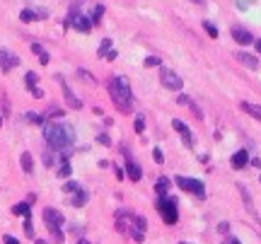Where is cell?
<instances>
[{
    "mask_svg": "<svg viewBox=\"0 0 261 244\" xmlns=\"http://www.w3.org/2000/svg\"><path fill=\"white\" fill-rule=\"evenodd\" d=\"M44 138L54 150H68L75 143V133L63 123H44Z\"/></svg>",
    "mask_w": 261,
    "mask_h": 244,
    "instance_id": "cell-1",
    "label": "cell"
},
{
    "mask_svg": "<svg viewBox=\"0 0 261 244\" xmlns=\"http://www.w3.org/2000/svg\"><path fill=\"white\" fill-rule=\"evenodd\" d=\"M109 94H112V102L116 104L119 112H130L133 107V92H130V85L126 82L124 75H116L109 80Z\"/></svg>",
    "mask_w": 261,
    "mask_h": 244,
    "instance_id": "cell-2",
    "label": "cell"
},
{
    "mask_svg": "<svg viewBox=\"0 0 261 244\" xmlns=\"http://www.w3.org/2000/svg\"><path fill=\"white\" fill-rule=\"evenodd\" d=\"M44 223L49 225L54 242H56V244L63 242V232H61V225H63V213H58L56 208H46V210H44Z\"/></svg>",
    "mask_w": 261,
    "mask_h": 244,
    "instance_id": "cell-3",
    "label": "cell"
},
{
    "mask_svg": "<svg viewBox=\"0 0 261 244\" xmlns=\"http://www.w3.org/2000/svg\"><path fill=\"white\" fill-rule=\"evenodd\" d=\"M155 208L160 210V215H162V220H165L167 225H174V223L179 220V213H177V203H174V198H169V196H160V198H157V203H155Z\"/></svg>",
    "mask_w": 261,
    "mask_h": 244,
    "instance_id": "cell-4",
    "label": "cell"
},
{
    "mask_svg": "<svg viewBox=\"0 0 261 244\" xmlns=\"http://www.w3.org/2000/svg\"><path fill=\"white\" fill-rule=\"evenodd\" d=\"M177 186H179V188H184V191H191V193H196L198 198H205V186H203V182H198V179L177 177Z\"/></svg>",
    "mask_w": 261,
    "mask_h": 244,
    "instance_id": "cell-5",
    "label": "cell"
},
{
    "mask_svg": "<svg viewBox=\"0 0 261 244\" xmlns=\"http://www.w3.org/2000/svg\"><path fill=\"white\" fill-rule=\"evenodd\" d=\"M160 82H162L167 90H182V85H184V80H182L174 70H169V68H162V70H160Z\"/></svg>",
    "mask_w": 261,
    "mask_h": 244,
    "instance_id": "cell-6",
    "label": "cell"
},
{
    "mask_svg": "<svg viewBox=\"0 0 261 244\" xmlns=\"http://www.w3.org/2000/svg\"><path fill=\"white\" fill-rule=\"evenodd\" d=\"M145 230H148L145 218L133 215V223H130V227H129V235H133V240H135V242H143V240H145Z\"/></svg>",
    "mask_w": 261,
    "mask_h": 244,
    "instance_id": "cell-7",
    "label": "cell"
},
{
    "mask_svg": "<svg viewBox=\"0 0 261 244\" xmlns=\"http://www.w3.org/2000/svg\"><path fill=\"white\" fill-rule=\"evenodd\" d=\"M124 152H126V148H124ZM126 174L130 177V182H140V177H143V169L138 167V162L130 157L129 152H126Z\"/></svg>",
    "mask_w": 261,
    "mask_h": 244,
    "instance_id": "cell-8",
    "label": "cell"
},
{
    "mask_svg": "<svg viewBox=\"0 0 261 244\" xmlns=\"http://www.w3.org/2000/svg\"><path fill=\"white\" fill-rule=\"evenodd\" d=\"M19 65V58L15 56V54H10V51H5V49H0V68L7 73V70H12V68H17Z\"/></svg>",
    "mask_w": 261,
    "mask_h": 244,
    "instance_id": "cell-9",
    "label": "cell"
},
{
    "mask_svg": "<svg viewBox=\"0 0 261 244\" xmlns=\"http://www.w3.org/2000/svg\"><path fill=\"white\" fill-rule=\"evenodd\" d=\"M232 39H235L237 44H252V41H254V37H252L244 27H240V24L232 27Z\"/></svg>",
    "mask_w": 261,
    "mask_h": 244,
    "instance_id": "cell-10",
    "label": "cell"
},
{
    "mask_svg": "<svg viewBox=\"0 0 261 244\" xmlns=\"http://www.w3.org/2000/svg\"><path fill=\"white\" fill-rule=\"evenodd\" d=\"M61 87H63V97H65V102H68V107H70V109H82V102L73 94V90L65 85L63 80H61Z\"/></svg>",
    "mask_w": 261,
    "mask_h": 244,
    "instance_id": "cell-11",
    "label": "cell"
},
{
    "mask_svg": "<svg viewBox=\"0 0 261 244\" xmlns=\"http://www.w3.org/2000/svg\"><path fill=\"white\" fill-rule=\"evenodd\" d=\"M68 24H73V27L80 29V32H90V29H92V19H90V17H80V15H75Z\"/></svg>",
    "mask_w": 261,
    "mask_h": 244,
    "instance_id": "cell-12",
    "label": "cell"
},
{
    "mask_svg": "<svg viewBox=\"0 0 261 244\" xmlns=\"http://www.w3.org/2000/svg\"><path fill=\"white\" fill-rule=\"evenodd\" d=\"M247 162H249V152H247V150H237V152L232 155V167H235V169L247 167Z\"/></svg>",
    "mask_w": 261,
    "mask_h": 244,
    "instance_id": "cell-13",
    "label": "cell"
},
{
    "mask_svg": "<svg viewBox=\"0 0 261 244\" xmlns=\"http://www.w3.org/2000/svg\"><path fill=\"white\" fill-rule=\"evenodd\" d=\"M172 128H174V131H179V133L184 135V143H186V145H194V138H191V131H189V128H186V126H184V123H182V121H177V119H174V121H172Z\"/></svg>",
    "mask_w": 261,
    "mask_h": 244,
    "instance_id": "cell-14",
    "label": "cell"
},
{
    "mask_svg": "<svg viewBox=\"0 0 261 244\" xmlns=\"http://www.w3.org/2000/svg\"><path fill=\"white\" fill-rule=\"evenodd\" d=\"M235 58H237V61L242 63V65H247V68H252V70H257V68H259V61H257L254 56H249V54H244V51H240V54H237Z\"/></svg>",
    "mask_w": 261,
    "mask_h": 244,
    "instance_id": "cell-15",
    "label": "cell"
},
{
    "mask_svg": "<svg viewBox=\"0 0 261 244\" xmlns=\"http://www.w3.org/2000/svg\"><path fill=\"white\" fill-rule=\"evenodd\" d=\"M177 102H179L182 107H189V109H191V112H194V114H196V119H203V112H201V109L196 107V104H194V102H191V99H189V97H186V94H182V97H179Z\"/></svg>",
    "mask_w": 261,
    "mask_h": 244,
    "instance_id": "cell-16",
    "label": "cell"
},
{
    "mask_svg": "<svg viewBox=\"0 0 261 244\" xmlns=\"http://www.w3.org/2000/svg\"><path fill=\"white\" fill-rule=\"evenodd\" d=\"M240 107H242V112H247L249 116H254L257 121H261V107H257V104H249V102H242Z\"/></svg>",
    "mask_w": 261,
    "mask_h": 244,
    "instance_id": "cell-17",
    "label": "cell"
},
{
    "mask_svg": "<svg viewBox=\"0 0 261 244\" xmlns=\"http://www.w3.org/2000/svg\"><path fill=\"white\" fill-rule=\"evenodd\" d=\"M73 193H75V196L70 198V201H73V206H77V208H80V206H85V203H87V193H85L82 188H77V191H73Z\"/></svg>",
    "mask_w": 261,
    "mask_h": 244,
    "instance_id": "cell-18",
    "label": "cell"
},
{
    "mask_svg": "<svg viewBox=\"0 0 261 244\" xmlns=\"http://www.w3.org/2000/svg\"><path fill=\"white\" fill-rule=\"evenodd\" d=\"M155 191H157L160 196H167V191H169V179H167V177H160L157 184H155Z\"/></svg>",
    "mask_w": 261,
    "mask_h": 244,
    "instance_id": "cell-19",
    "label": "cell"
},
{
    "mask_svg": "<svg viewBox=\"0 0 261 244\" xmlns=\"http://www.w3.org/2000/svg\"><path fill=\"white\" fill-rule=\"evenodd\" d=\"M19 165H22V169L29 174V172H32V167H34V162H32V155H29V152H22V157H19Z\"/></svg>",
    "mask_w": 261,
    "mask_h": 244,
    "instance_id": "cell-20",
    "label": "cell"
},
{
    "mask_svg": "<svg viewBox=\"0 0 261 244\" xmlns=\"http://www.w3.org/2000/svg\"><path fill=\"white\" fill-rule=\"evenodd\" d=\"M12 213L15 215H22V218H29V203L24 201V203H17L15 208H12Z\"/></svg>",
    "mask_w": 261,
    "mask_h": 244,
    "instance_id": "cell-21",
    "label": "cell"
},
{
    "mask_svg": "<svg viewBox=\"0 0 261 244\" xmlns=\"http://www.w3.org/2000/svg\"><path fill=\"white\" fill-rule=\"evenodd\" d=\"M32 51H34V54H37V56H39V61L44 63V65H46V63H49V54H46V51H44V49H41V44H32Z\"/></svg>",
    "mask_w": 261,
    "mask_h": 244,
    "instance_id": "cell-22",
    "label": "cell"
},
{
    "mask_svg": "<svg viewBox=\"0 0 261 244\" xmlns=\"http://www.w3.org/2000/svg\"><path fill=\"white\" fill-rule=\"evenodd\" d=\"M24 82H27V87H29V90H34V87H37V82H39V75H37V73H27V75H24Z\"/></svg>",
    "mask_w": 261,
    "mask_h": 244,
    "instance_id": "cell-23",
    "label": "cell"
},
{
    "mask_svg": "<svg viewBox=\"0 0 261 244\" xmlns=\"http://www.w3.org/2000/svg\"><path fill=\"white\" fill-rule=\"evenodd\" d=\"M237 188H240V191H242V198H244V203H247V208H249V213H252V215H254V206H252V198H249V191H247V188H244V186H242V184H240V186H237Z\"/></svg>",
    "mask_w": 261,
    "mask_h": 244,
    "instance_id": "cell-24",
    "label": "cell"
},
{
    "mask_svg": "<svg viewBox=\"0 0 261 244\" xmlns=\"http://www.w3.org/2000/svg\"><path fill=\"white\" fill-rule=\"evenodd\" d=\"M19 19H22V22H34V19H37V12H34V10H22Z\"/></svg>",
    "mask_w": 261,
    "mask_h": 244,
    "instance_id": "cell-25",
    "label": "cell"
},
{
    "mask_svg": "<svg viewBox=\"0 0 261 244\" xmlns=\"http://www.w3.org/2000/svg\"><path fill=\"white\" fill-rule=\"evenodd\" d=\"M102 15H104V7H102V5H97V7H94V15H92V17H90V19H92V24H97V22H99V17H102Z\"/></svg>",
    "mask_w": 261,
    "mask_h": 244,
    "instance_id": "cell-26",
    "label": "cell"
},
{
    "mask_svg": "<svg viewBox=\"0 0 261 244\" xmlns=\"http://www.w3.org/2000/svg\"><path fill=\"white\" fill-rule=\"evenodd\" d=\"M24 232H27V237H34V225L29 218H24Z\"/></svg>",
    "mask_w": 261,
    "mask_h": 244,
    "instance_id": "cell-27",
    "label": "cell"
},
{
    "mask_svg": "<svg viewBox=\"0 0 261 244\" xmlns=\"http://www.w3.org/2000/svg\"><path fill=\"white\" fill-rule=\"evenodd\" d=\"M162 63V58H157V56H148L145 58V68H152V65H160Z\"/></svg>",
    "mask_w": 261,
    "mask_h": 244,
    "instance_id": "cell-28",
    "label": "cell"
},
{
    "mask_svg": "<svg viewBox=\"0 0 261 244\" xmlns=\"http://www.w3.org/2000/svg\"><path fill=\"white\" fill-rule=\"evenodd\" d=\"M152 157H155V162H157V165H162V162H165V155H162V150H160V148H155V150H152Z\"/></svg>",
    "mask_w": 261,
    "mask_h": 244,
    "instance_id": "cell-29",
    "label": "cell"
},
{
    "mask_svg": "<svg viewBox=\"0 0 261 244\" xmlns=\"http://www.w3.org/2000/svg\"><path fill=\"white\" fill-rule=\"evenodd\" d=\"M27 121H29V123H44V119H41L39 114H34V112H29V114H27Z\"/></svg>",
    "mask_w": 261,
    "mask_h": 244,
    "instance_id": "cell-30",
    "label": "cell"
},
{
    "mask_svg": "<svg viewBox=\"0 0 261 244\" xmlns=\"http://www.w3.org/2000/svg\"><path fill=\"white\" fill-rule=\"evenodd\" d=\"M58 177H61V179H68V177H70V165H68V162L58 169Z\"/></svg>",
    "mask_w": 261,
    "mask_h": 244,
    "instance_id": "cell-31",
    "label": "cell"
},
{
    "mask_svg": "<svg viewBox=\"0 0 261 244\" xmlns=\"http://www.w3.org/2000/svg\"><path fill=\"white\" fill-rule=\"evenodd\" d=\"M109 46H112V39H104V44H102V49H99V56H107V54H109Z\"/></svg>",
    "mask_w": 261,
    "mask_h": 244,
    "instance_id": "cell-32",
    "label": "cell"
},
{
    "mask_svg": "<svg viewBox=\"0 0 261 244\" xmlns=\"http://www.w3.org/2000/svg\"><path fill=\"white\" fill-rule=\"evenodd\" d=\"M203 27H205V32H208V34H210V37H213V39H215V37H218V29H215V27H213V24H210V22H205V24H203Z\"/></svg>",
    "mask_w": 261,
    "mask_h": 244,
    "instance_id": "cell-33",
    "label": "cell"
},
{
    "mask_svg": "<svg viewBox=\"0 0 261 244\" xmlns=\"http://www.w3.org/2000/svg\"><path fill=\"white\" fill-rule=\"evenodd\" d=\"M77 188H80V184H75V182L65 184V193H73V191H77Z\"/></svg>",
    "mask_w": 261,
    "mask_h": 244,
    "instance_id": "cell-34",
    "label": "cell"
},
{
    "mask_svg": "<svg viewBox=\"0 0 261 244\" xmlns=\"http://www.w3.org/2000/svg\"><path fill=\"white\" fill-rule=\"evenodd\" d=\"M77 75H80L82 80H87V82H94V77H92V75H90L87 70H77Z\"/></svg>",
    "mask_w": 261,
    "mask_h": 244,
    "instance_id": "cell-35",
    "label": "cell"
},
{
    "mask_svg": "<svg viewBox=\"0 0 261 244\" xmlns=\"http://www.w3.org/2000/svg\"><path fill=\"white\" fill-rule=\"evenodd\" d=\"M2 242H5V244H19V240H15V237L5 235V237H2Z\"/></svg>",
    "mask_w": 261,
    "mask_h": 244,
    "instance_id": "cell-36",
    "label": "cell"
},
{
    "mask_svg": "<svg viewBox=\"0 0 261 244\" xmlns=\"http://www.w3.org/2000/svg\"><path fill=\"white\" fill-rule=\"evenodd\" d=\"M218 230H220V232H230V225H227V223H220Z\"/></svg>",
    "mask_w": 261,
    "mask_h": 244,
    "instance_id": "cell-37",
    "label": "cell"
},
{
    "mask_svg": "<svg viewBox=\"0 0 261 244\" xmlns=\"http://www.w3.org/2000/svg\"><path fill=\"white\" fill-rule=\"evenodd\" d=\"M99 143H102V145H109V143H112V140H109V138H107V135H99Z\"/></svg>",
    "mask_w": 261,
    "mask_h": 244,
    "instance_id": "cell-38",
    "label": "cell"
},
{
    "mask_svg": "<svg viewBox=\"0 0 261 244\" xmlns=\"http://www.w3.org/2000/svg\"><path fill=\"white\" fill-rule=\"evenodd\" d=\"M135 131H138V133L143 131V119H138V121H135Z\"/></svg>",
    "mask_w": 261,
    "mask_h": 244,
    "instance_id": "cell-39",
    "label": "cell"
},
{
    "mask_svg": "<svg viewBox=\"0 0 261 244\" xmlns=\"http://www.w3.org/2000/svg\"><path fill=\"white\" fill-rule=\"evenodd\" d=\"M257 51H259V54H261V39H259V41H257Z\"/></svg>",
    "mask_w": 261,
    "mask_h": 244,
    "instance_id": "cell-40",
    "label": "cell"
},
{
    "mask_svg": "<svg viewBox=\"0 0 261 244\" xmlns=\"http://www.w3.org/2000/svg\"><path fill=\"white\" fill-rule=\"evenodd\" d=\"M227 244H240V240H230V242Z\"/></svg>",
    "mask_w": 261,
    "mask_h": 244,
    "instance_id": "cell-41",
    "label": "cell"
},
{
    "mask_svg": "<svg viewBox=\"0 0 261 244\" xmlns=\"http://www.w3.org/2000/svg\"><path fill=\"white\" fill-rule=\"evenodd\" d=\"M77 244H90V242H85V240H82V242H77Z\"/></svg>",
    "mask_w": 261,
    "mask_h": 244,
    "instance_id": "cell-42",
    "label": "cell"
},
{
    "mask_svg": "<svg viewBox=\"0 0 261 244\" xmlns=\"http://www.w3.org/2000/svg\"><path fill=\"white\" fill-rule=\"evenodd\" d=\"M196 2H203V0H196Z\"/></svg>",
    "mask_w": 261,
    "mask_h": 244,
    "instance_id": "cell-43",
    "label": "cell"
},
{
    "mask_svg": "<svg viewBox=\"0 0 261 244\" xmlns=\"http://www.w3.org/2000/svg\"><path fill=\"white\" fill-rule=\"evenodd\" d=\"M0 126H2V119H0Z\"/></svg>",
    "mask_w": 261,
    "mask_h": 244,
    "instance_id": "cell-44",
    "label": "cell"
},
{
    "mask_svg": "<svg viewBox=\"0 0 261 244\" xmlns=\"http://www.w3.org/2000/svg\"><path fill=\"white\" fill-rule=\"evenodd\" d=\"M182 244H186V242H182Z\"/></svg>",
    "mask_w": 261,
    "mask_h": 244,
    "instance_id": "cell-45",
    "label": "cell"
}]
</instances>
